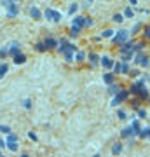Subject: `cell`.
Returning a JSON list of instances; mask_svg holds the SVG:
<instances>
[{
	"label": "cell",
	"mask_w": 150,
	"mask_h": 157,
	"mask_svg": "<svg viewBox=\"0 0 150 157\" xmlns=\"http://www.w3.org/2000/svg\"><path fill=\"white\" fill-rule=\"evenodd\" d=\"M35 47H37V51H40V52H44V51H46V49H47V47H46V44H44V42H39V44H37V46H35Z\"/></svg>",
	"instance_id": "cell-25"
},
{
	"label": "cell",
	"mask_w": 150,
	"mask_h": 157,
	"mask_svg": "<svg viewBox=\"0 0 150 157\" xmlns=\"http://www.w3.org/2000/svg\"><path fill=\"white\" fill-rule=\"evenodd\" d=\"M91 24H92V21H91V19L84 17V26H91Z\"/></svg>",
	"instance_id": "cell-40"
},
{
	"label": "cell",
	"mask_w": 150,
	"mask_h": 157,
	"mask_svg": "<svg viewBox=\"0 0 150 157\" xmlns=\"http://www.w3.org/2000/svg\"><path fill=\"white\" fill-rule=\"evenodd\" d=\"M73 26H77V28H82V26H84V17H82V16H75Z\"/></svg>",
	"instance_id": "cell-13"
},
{
	"label": "cell",
	"mask_w": 150,
	"mask_h": 157,
	"mask_svg": "<svg viewBox=\"0 0 150 157\" xmlns=\"http://www.w3.org/2000/svg\"><path fill=\"white\" fill-rule=\"evenodd\" d=\"M121 134H122V138H131V136H136V134L133 133V128L129 126V128H124L121 131Z\"/></svg>",
	"instance_id": "cell-9"
},
{
	"label": "cell",
	"mask_w": 150,
	"mask_h": 157,
	"mask_svg": "<svg viewBox=\"0 0 150 157\" xmlns=\"http://www.w3.org/2000/svg\"><path fill=\"white\" fill-rule=\"evenodd\" d=\"M140 30H141V23H136V24L133 26V32H131V33H138Z\"/></svg>",
	"instance_id": "cell-34"
},
{
	"label": "cell",
	"mask_w": 150,
	"mask_h": 157,
	"mask_svg": "<svg viewBox=\"0 0 150 157\" xmlns=\"http://www.w3.org/2000/svg\"><path fill=\"white\" fill-rule=\"evenodd\" d=\"M24 61H26V56H24L23 52H17L16 56H14V63L16 65H23Z\"/></svg>",
	"instance_id": "cell-10"
},
{
	"label": "cell",
	"mask_w": 150,
	"mask_h": 157,
	"mask_svg": "<svg viewBox=\"0 0 150 157\" xmlns=\"http://www.w3.org/2000/svg\"><path fill=\"white\" fill-rule=\"evenodd\" d=\"M127 37H129V32L121 30V32H117V35H114L112 39H114V42H115V44H124V42L127 40Z\"/></svg>",
	"instance_id": "cell-2"
},
{
	"label": "cell",
	"mask_w": 150,
	"mask_h": 157,
	"mask_svg": "<svg viewBox=\"0 0 150 157\" xmlns=\"http://www.w3.org/2000/svg\"><path fill=\"white\" fill-rule=\"evenodd\" d=\"M2 147H5V141H4V140H0V148H2Z\"/></svg>",
	"instance_id": "cell-45"
},
{
	"label": "cell",
	"mask_w": 150,
	"mask_h": 157,
	"mask_svg": "<svg viewBox=\"0 0 150 157\" xmlns=\"http://www.w3.org/2000/svg\"><path fill=\"white\" fill-rule=\"evenodd\" d=\"M101 35H103L105 39H110V37H114V32H112V30H105Z\"/></svg>",
	"instance_id": "cell-28"
},
{
	"label": "cell",
	"mask_w": 150,
	"mask_h": 157,
	"mask_svg": "<svg viewBox=\"0 0 150 157\" xmlns=\"http://www.w3.org/2000/svg\"><path fill=\"white\" fill-rule=\"evenodd\" d=\"M121 150H122V143H115V145L112 147V154H114V155L121 154Z\"/></svg>",
	"instance_id": "cell-16"
},
{
	"label": "cell",
	"mask_w": 150,
	"mask_h": 157,
	"mask_svg": "<svg viewBox=\"0 0 150 157\" xmlns=\"http://www.w3.org/2000/svg\"><path fill=\"white\" fill-rule=\"evenodd\" d=\"M117 115H119V119H121V121H124V119H126V114H124L122 110H119V112H117Z\"/></svg>",
	"instance_id": "cell-39"
},
{
	"label": "cell",
	"mask_w": 150,
	"mask_h": 157,
	"mask_svg": "<svg viewBox=\"0 0 150 157\" xmlns=\"http://www.w3.org/2000/svg\"><path fill=\"white\" fill-rule=\"evenodd\" d=\"M148 140H150V128H148Z\"/></svg>",
	"instance_id": "cell-47"
},
{
	"label": "cell",
	"mask_w": 150,
	"mask_h": 157,
	"mask_svg": "<svg viewBox=\"0 0 150 157\" xmlns=\"http://www.w3.org/2000/svg\"><path fill=\"white\" fill-rule=\"evenodd\" d=\"M127 96H129V93H127V91H119V93L115 94V98H114V101H112V105H114V106H117V105L119 103H122V101H124V99L127 98Z\"/></svg>",
	"instance_id": "cell-4"
},
{
	"label": "cell",
	"mask_w": 150,
	"mask_h": 157,
	"mask_svg": "<svg viewBox=\"0 0 150 157\" xmlns=\"http://www.w3.org/2000/svg\"><path fill=\"white\" fill-rule=\"evenodd\" d=\"M121 54L124 61H131V58H133V52H121Z\"/></svg>",
	"instance_id": "cell-20"
},
{
	"label": "cell",
	"mask_w": 150,
	"mask_h": 157,
	"mask_svg": "<svg viewBox=\"0 0 150 157\" xmlns=\"http://www.w3.org/2000/svg\"><path fill=\"white\" fill-rule=\"evenodd\" d=\"M138 115H140V119H145V117H147V112H145L143 108H140V110H138Z\"/></svg>",
	"instance_id": "cell-36"
},
{
	"label": "cell",
	"mask_w": 150,
	"mask_h": 157,
	"mask_svg": "<svg viewBox=\"0 0 150 157\" xmlns=\"http://www.w3.org/2000/svg\"><path fill=\"white\" fill-rule=\"evenodd\" d=\"M122 73H129V65H127V61H124L122 63V70H121Z\"/></svg>",
	"instance_id": "cell-29"
},
{
	"label": "cell",
	"mask_w": 150,
	"mask_h": 157,
	"mask_svg": "<svg viewBox=\"0 0 150 157\" xmlns=\"http://www.w3.org/2000/svg\"><path fill=\"white\" fill-rule=\"evenodd\" d=\"M28 136H30V138H32V140H37V134H35V133H30Z\"/></svg>",
	"instance_id": "cell-44"
},
{
	"label": "cell",
	"mask_w": 150,
	"mask_h": 157,
	"mask_svg": "<svg viewBox=\"0 0 150 157\" xmlns=\"http://www.w3.org/2000/svg\"><path fill=\"white\" fill-rule=\"evenodd\" d=\"M7 65L4 63V65H0V77H5V73H7Z\"/></svg>",
	"instance_id": "cell-22"
},
{
	"label": "cell",
	"mask_w": 150,
	"mask_h": 157,
	"mask_svg": "<svg viewBox=\"0 0 150 157\" xmlns=\"http://www.w3.org/2000/svg\"><path fill=\"white\" fill-rule=\"evenodd\" d=\"M75 58H77V61H82V59L86 58V54H84V52H77V56H75Z\"/></svg>",
	"instance_id": "cell-37"
},
{
	"label": "cell",
	"mask_w": 150,
	"mask_h": 157,
	"mask_svg": "<svg viewBox=\"0 0 150 157\" xmlns=\"http://www.w3.org/2000/svg\"><path fill=\"white\" fill-rule=\"evenodd\" d=\"M101 63H103L105 68H114V61H112L108 56H103V58H101Z\"/></svg>",
	"instance_id": "cell-12"
},
{
	"label": "cell",
	"mask_w": 150,
	"mask_h": 157,
	"mask_svg": "<svg viewBox=\"0 0 150 157\" xmlns=\"http://www.w3.org/2000/svg\"><path fill=\"white\" fill-rule=\"evenodd\" d=\"M119 91H121V87H119V86H115V84H110V87H108V93H110V94H114V96H115Z\"/></svg>",
	"instance_id": "cell-15"
},
{
	"label": "cell",
	"mask_w": 150,
	"mask_h": 157,
	"mask_svg": "<svg viewBox=\"0 0 150 157\" xmlns=\"http://www.w3.org/2000/svg\"><path fill=\"white\" fill-rule=\"evenodd\" d=\"M11 4H12V0H2V5L5 7V9H7L9 5H11Z\"/></svg>",
	"instance_id": "cell-38"
},
{
	"label": "cell",
	"mask_w": 150,
	"mask_h": 157,
	"mask_svg": "<svg viewBox=\"0 0 150 157\" xmlns=\"http://www.w3.org/2000/svg\"><path fill=\"white\" fill-rule=\"evenodd\" d=\"M140 138H148V128H145V129H140Z\"/></svg>",
	"instance_id": "cell-21"
},
{
	"label": "cell",
	"mask_w": 150,
	"mask_h": 157,
	"mask_svg": "<svg viewBox=\"0 0 150 157\" xmlns=\"http://www.w3.org/2000/svg\"><path fill=\"white\" fill-rule=\"evenodd\" d=\"M134 61L138 65H141V66H148V58H147L145 54H141V52H138V54L134 56Z\"/></svg>",
	"instance_id": "cell-6"
},
{
	"label": "cell",
	"mask_w": 150,
	"mask_h": 157,
	"mask_svg": "<svg viewBox=\"0 0 150 157\" xmlns=\"http://www.w3.org/2000/svg\"><path fill=\"white\" fill-rule=\"evenodd\" d=\"M136 2H138V0H131V4H133V5H136Z\"/></svg>",
	"instance_id": "cell-46"
},
{
	"label": "cell",
	"mask_w": 150,
	"mask_h": 157,
	"mask_svg": "<svg viewBox=\"0 0 150 157\" xmlns=\"http://www.w3.org/2000/svg\"><path fill=\"white\" fill-rule=\"evenodd\" d=\"M21 157H28V155H26V154H23V155H21Z\"/></svg>",
	"instance_id": "cell-48"
},
{
	"label": "cell",
	"mask_w": 150,
	"mask_h": 157,
	"mask_svg": "<svg viewBox=\"0 0 150 157\" xmlns=\"http://www.w3.org/2000/svg\"><path fill=\"white\" fill-rule=\"evenodd\" d=\"M112 19H114L115 23H122V21H124V16H122V14H114Z\"/></svg>",
	"instance_id": "cell-23"
},
{
	"label": "cell",
	"mask_w": 150,
	"mask_h": 157,
	"mask_svg": "<svg viewBox=\"0 0 150 157\" xmlns=\"http://www.w3.org/2000/svg\"><path fill=\"white\" fill-rule=\"evenodd\" d=\"M103 80L110 86V84H114V75H112V73H105V75H103Z\"/></svg>",
	"instance_id": "cell-18"
},
{
	"label": "cell",
	"mask_w": 150,
	"mask_h": 157,
	"mask_svg": "<svg viewBox=\"0 0 150 157\" xmlns=\"http://www.w3.org/2000/svg\"><path fill=\"white\" fill-rule=\"evenodd\" d=\"M44 44H46V47H47V49H52V47H56V46H58V42H56V39H52V37L46 39V40H44Z\"/></svg>",
	"instance_id": "cell-11"
},
{
	"label": "cell",
	"mask_w": 150,
	"mask_h": 157,
	"mask_svg": "<svg viewBox=\"0 0 150 157\" xmlns=\"http://www.w3.org/2000/svg\"><path fill=\"white\" fill-rule=\"evenodd\" d=\"M121 70H122V65L121 63H114V72H115V73H119Z\"/></svg>",
	"instance_id": "cell-35"
},
{
	"label": "cell",
	"mask_w": 150,
	"mask_h": 157,
	"mask_svg": "<svg viewBox=\"0 0 150 157\" xmlns=\"http://www.w3.org/2000/svg\"><path fill=\"white\" fill-rule=\"evenodd\" d=\"M30 14H32V17H33V19H40V11H39V9H37V7H32V9H30Z\"/></svg>",
	"instance_id": "cell-14"
},
{
	"label": "cell",
	"mask_w": 150,
	"mask_h": 157,
	"mask_svg": "<svg viewBox=\"0 0 150 157\" xmlns=\"http://www.w3.org/2000/svg\"><path fill=\"white\" fill-rule=\"evenodd\" d=\"M19 47H21V46H19L17 42H12L11 46H9V54H12V56H16L17 52H21V51H19Z\"/></svg>",
	"instance_id": "cell-8"
},
{
	"label": "cell",
	"mask_w": 150,
	"mask_h": 157,
	"mask_svg": "<svg viewBox=\"0 0 150 157\" xmlns=\"http://www.w3.org/2000/svg\"><path fill=\"white\" fill-rule=\"evenodd\" d=\"M89 59H91V63L92 65H96V63H98V56H96V54H89Z\"/></svg>",
	"instance_id": "cell-31"
},
{
	"label": "cell",
	"mask_w": 150,
	"mask_h": 157,
	"mask_svg": "<svg viewBox=\"0 0 150 157\" xmlns=\"http://www.w3.org/2000/svg\"><path fill=\"white\" fill-rule=\"evenodd\" d=\"M0 133L9 134V133H11V128H9V126H0Z\"/></svg>",
	"instance_id": "cell-30"
},
{
	"label": "cell",
	"mask_w": 150,
	"mask_h": 157,
	"mask_svg": "<svg viewBox=\"0 0 150 157\" xmlns=\"http://www.w3.org/2000/svg\"><path fill=\"white\" fill-rule=\"evenodd\" d=\"M5 145L9 147V150H11V152H17V145H16V141H7Z\"/></svg>",
	"instance_id": "cell-19"
},
{
	"label": "cell",
	"mask_w": 150,
	"mask_h": 157,
	"mask_svg": "<svg viewBox=\"0 0 150 157\" xmlns=\"http://www.w3.org/2000/svg\"><path fill=\"white\" fill-rule=\"evenodd\" d=\"M131 128H133V133L134 134H138L140 129H141V128H140V122L138 121H133V122H131Z\"/></svg>",
	"instance_id": "cell-17"
},
{
	"label": "cell",
	"mask_w": 150,
	"mask_h": 157,
	"mask_svg": "<svg viewBox=\"0 0 150 157\" xmlns=\"http://www.w3.org/2000/svg\"><path fill=\"white\" fill-rule=\"evenodd\" d=\"M65 54V59H66V61H72V59H73V51H66V52H63Z\"/></svg>",
	"instance_id": "cell-24"
},
{
	"label": "cell",
	"mask_w": 150,
	"mask_h": 157,
	"mask_svg": "<svg viewBox=\"0 0 150 157\" xmlns=\"http://www.w3.org/2000/svg\"><path fill=\"white\" fill-rule=\"evenodd\" d=\"M145 35H147V39L150 40V26H148V28H145Z\"/></svg>",
	"instance_id": "cell-43"
},
{
	"label": "cell",
	"mask_w": 150,
	"mask_h": 157,
	"mask_svg": "<svg viewBox=\"0 0 150 157\" xmlns=\"http://www.w3.org/2000/svg\"><path fill=\"white\" fill-rule=\"evenodd\" d=\"M7 54H9V47H2L0 49V58H5Z\"/></svg>",
	"instance_id": "cell-26"
},
{
	"label": "cell",
	"mask_w": 150,
	"mask_h": 157,
	"mask_svg": "<svg viewBox=\"0 0 150 157\" xmlns=\"http://www.w3.org/2000/svg\"><path fill=\"white\" fill-rule=\"evenodd\" d=\"M12 2H17V0H12Z\"/></svg>",
	"instance_id": "cell-49"
},
{
	"label": "cell",
	"mask_w": 150,
	"mask_h": 157,
	"mask_svg": "<svg viewBox=\"0 0 150 157\" xmlns=\"http://www.w3.org/2000/svg\"><path fill=\"white\" fill-rule=\"evenodd\" d=\"M94 157H98V155H94Z\"/></svg>",
	"instance_id": "cell-50"
},
{
	"label": "cell",
	"mask_w": 150,
	"mask_h": 157,
	"mask_svg": "<svg viewBox=\"0 0 150 157\" xmlns=\"http://www.w3.org/2000/svg\"><path fill=\"white\" fill-rule=\"evenodd\" d=\"M77 9H79V5H77V4H72V5H70V9H68V14H75V12H77Z\"/></svg>",
	"instance_id": "cell-27"
},
{
	"label": "cell",
	"mask_w": 150,
	"mask_h": 157,
	"mask_svg": "<svg viewBox=\"0 0 150 157\" xmlns=\"http://www.w3.org/2000/svg\"><path fill=\"white\" fill-rule=\"evenodd\" d=\"M7 141H16V134H11V133H9V138H7Z\"/></svg>",
	"instance_id": "cell-41"
},
{
	"label": "cell",
	"mask_w": 150,
	"mask_h": 157,
	"mask_svg": "<svg viewBox=\"0 0 150 157\" xmlns=\"http://www.w3.org/2000/svg\"><path fill=\"white\" fill-rule=\"evenodd\" d=\"M134 51H136V49H134L133 42H127V44H124V46L121 47V52H133L134 54Z\"/></svg>",
	"instance_id": "cell-7"
},
{
	"label": "cell",
	"mask_w": 150,
	"mask_h": 157,
	"mask_svg": "<svg viewBox=\"0 0 150 157\" xmlns=\"http://www.w3.org/2000/svg\"><path fill=\"white\" fill-rule=\"evenodd\" d=\"M44 16H46L47 19H51V21H61V14H59L58 11H54V9H46Z\"/></svg>",
	"instance_id": "cell-3"
},
{
	"label": "cell",
	"mask_w": 150,
	"mask_h": 157,
	"mask_svg": "<svg viewBox=\"0 0 150 157\" xmlns=\"http://www.w3.org/2000/svg\"><path fill=\"white\" fill-rule=\"evenodd\" d=\"M131 94H138L140 98H147L148 96V91H147V86H145V79H140L136 84L131 86Z\"/></svg>",
	"instance_id": "cell-1"
},
{
	"label": "cell",
	"mask_w": 150,
	"mask_h": 157,
	"mask_svg": "<svg viewBox=\"0 0 150 157\" xmlns=\"http://www.w3.org/2000/svg\"><path fill=\"white\" fill-rule=\"evenodd\" d=\"M24 108H30V106H32V101H30V99H24Z\"/></svg>",
	"instance_id": "cell-42"
},
{
	"label": "cell",
	"mask_w": 150,
	"mask_h": 157,
	"mask_svg": "<svg viewBox=\"0 0 150 157\" xmlns=\"http://www.w3.org/2000/svg\"><path fill=\"white\" fill-rule=\"evenodd\" d=\"M133 9H131V7H129V9H126V12H124V17H133Z\"/></svg>",
	"instance_id": "cell-32"
},
{
	"label": "cell",
	"mask_w": 150,
	"mask_h": 157,
	"mask_svg": "<svg viewBox=\"0 0 150 157\" xmlns=\"http://www.w3.org/2000/svg\"><path fill=\"white\" fill-rule=\"evenodd\" d=\"M19 14V5H17L16 2H12L11 5L7 7V16L9 17H14V16H17Z\"/></svg>",
	"instance_id": "cell-5"
},
{
	"label": "cell",
	"mask_w": 150,
	"mask_h": 157,
	"mask_svg": "<svg viewBox=\"0 0 150 157\" xmlns=\"http://www.w3.org/2000/svg\"><path fill=\"white\" fill-rule=\"evenodd\" d=\"M79 32H80V28L73 26V28H72V32H70V35H72V37H77V35H79Z\"/></svg>",
	"instance_id": "cell-33"
}]
</instances>
